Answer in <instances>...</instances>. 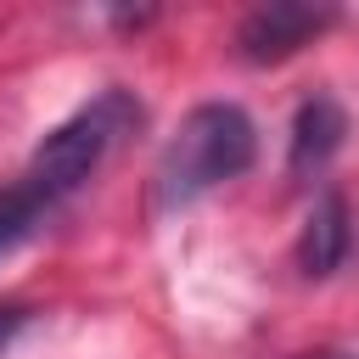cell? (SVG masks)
I'll return each instance as SVG.
<instances>
[{
    "label": "cell",
    "instance_id": "obj_4",
    "mask_svg": "<svg viewBox=\"0 0 359 359\" xmlns=\"http://www.w3.org/2000/svg\"><path fill=\"white\" fill-rule=\"evenodd\" d=\"M353 252V213H348V196L342 191H320L309 219H303V236H297V269L309 280H325L348 264Z\"/></svg>",
    "mask_w": 359,
    "mask_h": 359
},
{
    "label": "cell",
    "instance_id": "obj_1",
    "mask_svg": "<svg viewBox=\"0 0 359 359\" xmlns=\"http://www.w3.org/2000/svg\"><path fill=\"white\" fill-rule=\"evenodd\" d=\"M252 157H258V129H252V118L236 101H202V107H191L180 118V129H174V140L163 146L157 174H151L157 213L191 208L213 185L247 174Z\"/></svg>",
    "mask_w": 359,
    "mask_h": 359
},
{
    "label": "cell",
    "instance_id": "obj_2",
    "mask_svg": "<svg viewBox=\"0 0 359 359\" xmlns=\"http://www.w3.org/2000/svg\"><path fill=\"white\" fill-rule=\"evenodd\" d=\"M135 123H140L135 95H129V90H101L95 101H84L67 123H56V129L34 146L22 180H28L50 208H62L67 196H79V191L90 185V174L107 163V151H112Z\"/></svg>",
    "mask_w": 359,
    "mask_h": 359
},
{
    "label": "cell",
    "instance_id": "obj_8",
    "mask_svg": "<svg viewBox=\"0 0 359 359\" xmlns=\"http://www.w3.org/2000/svg\"><path fill=\"white\" fill-rule=\"evenodd\" d=\"M303 359H353V353H303Z\"/></svg>",
    "mask_w": 359,
    "mask_h": 359
},
{
    "label": "cell",
    "instance_id": "obj_7",
    "mask_svg": "<svg viewBox=\"0 0 359 359\" xmlns=\"http://www.w3.org/2000/svg\"><path fill=\"white\" fill-rule=\"evenodd\" d=\"M22 320H28V314H22V309H0V353H6V348H11V337H17V331H22Z\"/></svg>",
    "mask_w": 359,
    "mask_h": 359
},
{
    "label": "cell",
    "instance_id": "obj_5",
    "mask_svg": "<svg viewBox=\"0 0 359 359\" xmlns=\"http://www.w3.org/2000/svg\"><path fill=\"white\" fill-rule=\"evenodd\" d=\"M348 135V112L331 95H309L292 118V174H320Z\"/></svg>",
    "mask_w": 359,
    "mask_h": 359
},
{
    "label": "cell",
    "instance_id": "obj_3",
    "mask_svg": "<svg viewBox=\"0 0 359 359\" xmlns=\"http://www.w3.org/2000/svg\"><path fill=\"white\" fill-rule=\"evenodd\" d=\"M337 11L331 6H297V0H275V6H258L247 22H241V34H236V45H241V56L247 62H280V56H292V50H303L325 22H331Z\"/></svg>",
    "mask_w": 359,
    "mask_h": 359
},
{
    "label": "cell",
    "instance_id": "obj_6",
    "mask_svg": "<svg viewBox=\"0 0 359 359\" xmlns=\"http://www.w3.org/2000/svg\"><path fill=\"white\" fill-rule=\"evenodd\" d=\"M50 213H56V208H50V202L22 180V174H17L11 185H0V258H6V252H17V247H22V241L50 219Z\"/></svg>",
    "mask_w": 359,
    "mask_h": 359
}]
</instances>
